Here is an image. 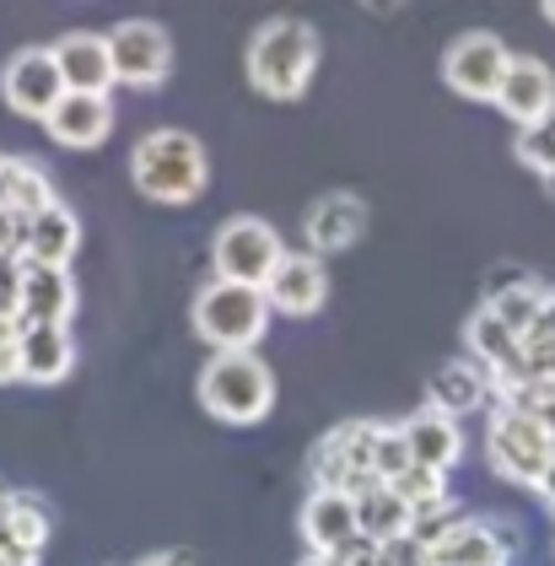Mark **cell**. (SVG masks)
Instances as JSON below:
<instances>
[{
    "label": "cell",
    "instance_id": "obj_1",
    "mask_svg": "<svg viewBox=\"0 0 555 566\" xmlns=\"http://www.w3.org/2000/svg\"><path fill=\"white\" fill-rule=\"evenodd\" d=\"M129 184L151 206H195L211 184V157L189 130H146L129 151Z\"/></svg>",
    "mask_w": 555,
    "mask_h": 566
},
{
    "label": "cell",
    "instance_id": "obj_2",
    "mask_svg": "<svg viewBox=\"0 0 555 566\" xmlns=\"http://www.w3.org/2000/svg\"><path fill=\"white\" fill-rule=\"evenodd\" d=\"M249 87L270 103H297L307 82L318 76V33L297 22V17H270L264 28H254L249 54H243Z\"/></svg>",
    "mask_w": 555,
    "mask_h": 566
},
{
    "label": "cell",
    "instance_id": "obj_3",
    "mask_svg": "<svg viewBox=\"0 0 555 566\" xmlns=\"http://www.w3.org/2000/svg\"><path fill=\"white\" fill-rule=\"evenodd\" d=\"M195 394L200 410L221 427H259L275 410V373L259 350H211Z\"/></svg>",
    "mask_w": 555,
    "mask_h": 566
},
{
    "label": "cell",
    "instance_id": "obj_4",
    "mask_svg": "<svg viewBox=\"0 0 555 566\" xmlns=\"http://www.w3.org/2000/svg\"><path fill=\"white\" fill-rule=\"evenodd\" d=\"M189 318H195V335L211 350H259V340L270 335L275 307L264 297V286H243V281L211 275V281L195 292Z\"/></svg>",
    "mask_w": 555,
    "mask_h": 566
},
{
    "label": "cell",
    "instance_id": "obj_5",
    "mask_svg": "<svg viewBox=\"0 0 555 566\" xmlns=\"http://www.w3.org/2000/svg\"><path fill=\"white\" fill-rule=\"evenodd\" d=\"M485 464L507 480V485L540 491L555 464V427L545 416H534V410L502 399V405L491 410V421H485Z\"/></svg>",
    "mask_w": 555,
    "mask_h": 566
},
{
    "label": "cell",
    "instance_id": "obj_6",
    "mask_svg": "<svg viewBox=\"0 0 555 566\" xmlns=\"http://www.w3.org/2000/svg\"><path fill=\"white\" fill-rule=\"evenodd\" d=\"M286 243L281 232L270 227L264 217H232L216 227V243H211V264L221 281H243V286H264L270 270L281 264Z\"/></svg>",
    "mask_w": 555,
    "mask_h": 566
},
{
    "label": "cell",
    "instance_id": "obj_7",
    "mask_svg": "<svg viewBox=\"0 0 555 566\" xmlns=\"http://www.w3.org/2000/svg\"><path fill=\"white\" fill-rule=\"evenodd\" d=\"M378 427L384 421H345L335 432H324L307 453V475L313 485H341V491H362L373 485V453H378Z\"/></svg>",
    "mask_w": 555,
    "mask_h": 566
},
{
    "label": "cell",
    "instance_id": "obj_8",
    "mask_svg": "<svg viewBox=\"0 0 555 566\" xmlns=\"http://www.w3.org/2000/svg\"><path fill=\"white\" fill-rule=\"evenodd\" d=\"M507 65H513V49L502 44L496 33H459L448 54H442V82L459 92V97H470V103H496V87H502V76H507Z\"/></svg>",
    "mask_w": 555,
    "mask_h": 566
},
{
    "label": "cell",
    "instance_id": "obj_9",
    "mask_svg": "<svg viewBox=\"0 0 555 566\" xmlns=\"http://www.w3.org/2000/svg\"><path fill=\"white\" fill-rule=\"evenodd\" d=\"M108 49H114V82L135 92H151L163 87L172 76V39L168 28L135 17V22H119L108 33Z\"/></svg>",
    "mask_w": 555,
    "mask_h": 566
},
{
    "label": "cell",
    "instance_id": "obj_10",
    "mask_svg": "<svg viewBox=\"0 0 555 566\" xmlns=\"http://www.w3.org/2000/svg\"><path fill=\"white\" fill-rule=\"evenodd\" d=\"M0 92H6V108L22 114V119H49V108L65 97V76H60V60L54 49H17L0 71Z\"/></svg>",
    "mask_w": 555,
    "mask_h": 566
},
{
    "label": "cell",
    "instance_id": "obj_11",
    "mask_svg": "<svg viewBox=\"0 0 555 566\" xmlns=\"http://www.w3.org/2000/svg\"><path fill=\"white\" fill-rule=\"evenodd\" d=\"M264 297H270V307H275L281 318H313V313H324V303H329V270H324V254H313V249H286L281 264L270 270V281H264Z\"/></svg>",
    "mask_w": 555,
    "mask_h": 566
},
{
    "label": "cell",
    "instance_id": "obj_12",
    "mask_svg": "<svg viewBox=\"0 0 555 566\" xmlns=\"http://www.w3.org/2000/svg\"><path fill=\"white\" fill-rule=\"evenodd\" d=\"M517 534L507 523L464 518L453 534H442L431 551H421V566H513Z\"/></svg>",
    "mask_w": 555,
    "mask_h": 566
},
{
    "label": "cell",
    "instance_id": "obj_13",
    "mask_svg": "<svg viewBox=\"0 0 555 566\" xmlns=\"http://www.w3.org/2000/svg\"><path fill=\"white\" fill-rule=\"evenodd\" d=\"M43 130H49L54 146H65V151H97V146L114 135V97H108V92H65V97L49 108Z\"/></svg>",
    "mask_w": 555,
    "mask_h": 566
},
{
    "label": "cell",
    "instance_id": "obj_14",
    "mask_svg": "<svg viewBox=\"0 0 555 566\" xmlns=\"http://www.w3.org/2000/svg\"><path fill=\"white\" fill-rule=\"evenodd\" d=\"M17 318L22 324H71L76 318V275H71V264L22 260Z\"/></svg>",
    "mask_w": 555,
    "mask_h": 566
},
{
    "label": "cell",
    "instance_id": "obj_15",
    "mask_svg": "<svg viewBox=\"0 0 555 566\" xmlns=\"http://www.w3.org/2000/svg\"><path fill=\"white\" fill-rule=\"evenodd\" d=\"M76 367V340L71 324H22V346H17V384H65Z\"/></svg>",
    "mask_w": 555,
    "mask_h": 566
},
{
    "label": "cell",
    "instance_id": "obj_16",
    "mask_svg": "<svg viewBox=\"0 0 555 566\" xmlns=\"http://www.w3.org/2000/svg\"><path fill=\"white\" fill-rule=\"evenodd\" d=\"M302 539H307V551H324V556H335L345 551L362 528H356V496L341 491V485H313L307 491V502H302Z\"/></svg>",
    "mask_w": 555,
    "mask_h": 566
},
{
    "label": "cell",
    "instance_id": "obj_17",
    "mask_svg": "<svg viewBox=\"0 0 555 566\" xmlns=\"http://www.w3.org/2000/svg\"><path fill=\"white\" fill-rule=\"evenodd\" d=\"M496 108L513 119V125H534L555 108V71L534 54H513L502 87H496Z\"/></svg>",
    "mask_w": 555,
    "mask_h": 566
},
{
    "label": "cell",
    "instance_id": "obj_18",
    "mask_svg": "<svg viewBox=\"0 0 555 566\" xmlns=\"http://www.w3.org/2000/svg\"><path fill=\"white\" fill-rule=\"evenodd\" d=\"M496 399V378L474 361V356H453V361H442L437 373H431L427 384V405L437 410H448V416H474V410H485Z\"/></svg>",
    "mask_w": 555,
    "mask_h": 566
},
{
    "label": "cell",
    "instance_id": "obj_19",
    "mask_svg": "<svg viewBox=\"0 0 555 566\" xmlns=\"http://www.w3.org/2000/svg\"><path fill=\"white\" fill-rule=\"evenodd\" d=\"M302 232H307V249L313 254H345L350 243H362V232H367V206L356 200V195H318L313 200V211L302 221Z\"/></svg>",
    "mask_w": 555,
    "mask_h": 566
},
{
    "label": "cell",
    "instance_id": "obj_20",
    "mask_svg": "<svg viewBox=\"0 0 555 566\" xmlns=\"http://www.w3.org/2000/svg\"><path fill=\"white\" fill-rule=\"evenodd\" d=\"M399 432L410 442V459L427 464V470H453L464 459V427H459V416H448L437 405H421L416 416H405Z\"/></svg>",
    "mask_w": 555,
    "mask_h": 566
},
{
    "label": "cell",
    "instance_id": "obj_21",
    "mask_svg": "<svg viewBox=\"0 0 555 566\" xmlns=\"http://www.w3.org/2000/svg\"><path fill=\"white\" fill-rule=\"evenodd\" d=\"M54 49L60 60V76H65V92H108L119 87L114 82V49H108V33H65Z\"/></svg>",
    "mask_w": 555,
    "mask_h": 566
},
{
    "label": "cell",
    "instance_id": "obj_22",
    "mask_svg": "<svg viewBox=\"0 0 555 566\" xmlns=\"http://www.w3.org/2000/svg\"><path fill=\"white\" fill-rule=\"evenodd\" d=\"M350 496H356V528H362V539H373V545H399V539L410 534L416 507H410L388 480H373V485H362V491H350Z\"/></svg>",
    "mask_w": 555,
    "mask_h": 566
},
{
    "label": "cell",
    "instance_id": "obj_23",
    "mask_svg": "<svg viewBox=\"0 0 555 566\" xmlns=\"http://www.w3.org/2000/svg\"><path fill=\"white\" fill-rule=\"evenodd\" d=\"M76 249H82V221H76V211H71L65 200H54V206L33 211V221H28V254H22V260L71 264L76 260Z\"/></svg>",
    "mask_w": 555,
    "mask_h": 566
},
{
    "label": "cell",
    "instance_id": "obj_24",
    "mask_svg": "<svg viewBox=\"0 0 555 566\" xmlns=\"http://www.w3.org/2000/svg\"><path fill=\"white\" fill-rule=\"evenodd\" d=\"M545 297H551V286H540V281L517 275V281H502V286L485 297V307H491V313H496L507 329L528 335V329H534V318L545 313Z\"/></svg>",
    "mask_w": 555,
    "mask_h": 566
},
{
    "label": "cell",
    "instance_id": "obj_25",
    "mask_svg": "<svg viewBox=\"0 0 555 566\" xmlns=\"http://www.w3.org/2000/svg\"><path fill=\"white\" fill-rule=\"evenodd\" d=\"M49 534H54L49 502L33 496V491H17V507H11V545L28 551V556H43V551H49Z\"/></svg>",
    "mask_w": 555,
    "mask_h": 566
},
{
    "label": "cell",
    "instance_id": "obj_26",
    "mask_svg": "<svg viewBox=\"0 0 555 566\" xmlns=\"http://www.w3.org/2000/svg\"><path fill=\"white\" fill-rule=\"evenodd\" d=\"M513 157L528 168V174H540V178L555 174V108L545 114V119H534V125H517Z\"/></svg>",
    "mask_w": 555,
    "mask_h": 566
},
{
    "label": "cell",
    "instance_id": "obj_27",
    "mask_svg": "<svg viewBox=\"0 0 555 566\" xmlns=\"http://www.w3.org/2000/svg\"><path fill=\"white\" fill-rule=\"evenodd\" d=\"M464 518H470V513H464V507H459L453 496H442V502H427V507H416V518H410V534H405V539H410L416 551H431V545H437L442 534H453V528H459Z\"/></svg>",
    "mask_w": 555,
    "mask_h": 566
},
{
    "label": "cell",
    "instance_id": "obj_28",
    "mask_svg": "<svg viewBox=\"0 0 555 566\" xmlns=\"http://www.w3.org/2000/svg\"><path fill=\"white\" fill-rule=\"evenodd\" d=\"M410 507H427V502H442L448 496V470H427V464H410L399 480H388Z\"/></svg>",
    "mask_w": 555,
    "mask_h": 566
},
{
    "label": "cell",
    "instance_id": "obj_29",
    "mask_svg": "<svg viewBox=\"0 0 555 566\" xmlns=\"http://www.w3.org/2000/svg\"><path fill=\"white\" fill-rule=\"evenodd\" d=\"M416 459H410V442L399 427H378V453H373V475L378 480H399L410 470Z\"/></svg>",
    "mask_w": 555,
    "mask_h": 566
},
{
    "label": "cell",
    "instance_id": "obj_30",
    "mask_svg": "<svg viewBox=\"0 0 555 566\" xmlns=\"http://www.w3.org/2000/svg\"><path fill=\"white\" fill-rule=\"evenodd\" d=\"M54 200H60V195H54V184H49V174H43L39 163H22V178H17V200H11V206L33 217V211H43V206H54Z\"/></svg>",
    "mask_w": 555,
    "mask_h": 566
},
{
    "label": "cell",
    "instance_id": "obj_31",
    "mask_svg": "<svg viewBox=\"0 0 555 566\" xmlns=\"http://www.w3.org/2000/svg\"><path fill=\"white\" fill-rule=\"evenodd\" d=\"M17 346H22V318L0 313V384H17Z\"/></svg>",
    "mask_w": 555,
    "mask_h": 566
},
{
    "label": "cell",
    "instance_id": "obj_32",
    "mask_svg": "<svg viewBox=\"0 0 555 566\" xmlns=\"http://www.w3.org/2000/svg\"><path fill=\"white\" fill-rule=\"evenodd\" d=\"M28 211L0 206V254H28Z\"/></svg>",
    "mask_w": 555,
    "mask_h": 566
},
{
    "label": "cell",
    "instance_id": "obj_33",
    "mask_svg": "<svg viewBox=\"0 0 555 566\" xmlns=\"http://www.w3.org/2000/svg\"><path fill=\"white\" fill-rule=\"evenodd\" d=\"M22 292V254H0V313H17Z\"/></svg>",
    "mask_w": 555,
    "mask_h": 566
},
{
    "label": "cell",
    "instance_id": "obj_34",
    "mask_svg": "<svg viewBox=\"0 0 555 566\" xmlns=\"http://www.w3.org/2000/svg\"><path fill=\"white\" fill-rule=\"evenodd\" d=\"M22 163H28V157H6V151H0V206H11V200H17V178H22Z\"/></svg>",
    "mask_w": 555,
    "mask_h": 566
},
{
    "label": "cell",
    "instance_id": "obj_35",
    "mask_svg": "<svg viewBox=\"0 0 555 566\" xmlns=\"http://www.w3.org/2000/svg\"><path fill=\"white\" fill-rule=\"evenodd\" d=\"M11 507H17V491L0 480V556L11 551Z\"/></svg>",
    "mask_w": 555,
    "mask_h": 566
},
{
    "label": "cell",
    "instance_id": "obj_36",
    "mask_svg": "<svg viewBox=\"0 0 555 566\" xmlns=\"http://www.w3.org/2000/svg\"><path fill=\"white\" fill-rule=\"evenodd\" d=\"M135 566H189V556H178V551H151V556H140Z\"/></svg>",
    "mask_w": 555,
    "mask_h": 566
},
{
    "label": "cell",
    "instance_id": "obj_37",
    "mask_svg": "<svg viewBox=\"0 0 555 566\" xmlns=\"http://www.w3.org/2000/svg\"><path fill=\"white\" fill-rule=\"evenodd\" d=\"M297 566H341V556H324V551H307Z\"/></svg>",
    "mask_w": 555,
    "mask_h": 566
},
{
    "label": "cell",
    "instance_id": "obj_38",
    "mask_svg": "<svg viewBox=\"0 0 555 566\" xmlns=\"http://www.w3.org/2000/svg\"><path fill=\"white\" fill-rule=\"evenodd\" d=\"M540 496H545V507L555 513V464H551V475H545V485H540Z\"/></svg>",
    "mask_w": 555,
    "mask_h": 566
},
{
    "label": "cell",
    "instance_id": "obj_39",
    "mask_svg": "<svg viewBox=\"0 0 555 566\" xmlns=\"http://www.w3.org/2000/svg\"><path fill=\"white\" fill-rule=\"evenodd\" d=\"M540 184H545V195H551V200H555V174H551V178H540Z\"/></svg>",
    "mask_w": 555,
    "mask_h": 566
},
{
    "label": "cell",
    "instance_id": "obj_40",
    "mask_svg": "<svg viewBox=\"0 0 555 566\" xmlns=\"http://www.w3.org/2000/svg\"><path fill=\"white\" fill-rule=\"evenodd\" d=\"M540 6H545V17H551V22H555V0H540Z\"/></svg>",
    "mask_w": 555,
    "mask_h": 566
}]
</instances>
